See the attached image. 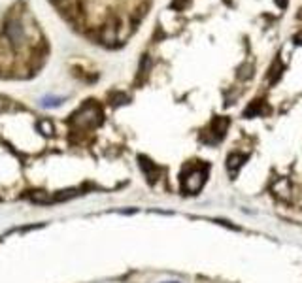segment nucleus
<instances>
[{
  "mask_svg": "<svg viewBox=\"0 0 302 283\" xmlns=\"http://www.w3.org/2000/svg\"><path fill=\"white\" fill-rule=\"evenodd\" d=\"M204 181H206V170L204 168H195L183 178V191L191 194L199 193L202 185H204Z\"/></svg>",
  "mask_w": 302,
  "mask_h": 283,
  "instance_id": "obj_1",
  "label": "nucleus"
},
{
  "mask_svg": "<svg viewBox=\"0 0 302 283\" xmlns=\"http://www.w3.org/2000/svg\"><path fill=\"white\" fill-rule=\"evenodd\" d=\"M226 127H229V119L215 117V121H213L212 127H210V131L206 132V136H210V134H215V144H217V142H221V140L225 138Z\"/></svg>",
  "mask_w": 302,
  "mask_h": 283,
  "instance_id": "obj_2",
  "label": "nucleus"
},
{
  "mask_svg": "<svg viewBox=\"0 0 302 283\" xmlns=\"http://www.w3.org/2000/svg\"><path fill=\"white\" fill-rule=\"evenodd\" d=\"M6 34L10 36V40L14 42V44H19V40L23 38V30H21V25H17V23H12V25L6 28Z\"/></svg>",
  "mask_w": 302,
  "mask_h": 283,
  "instance_id": "obj_3",
  "label": "nucleus"
},
{
  "mask_svg": "<svg viewBox=\"0 0 302 283\" xmlns=\"http://www.w3.org/2000/svg\"><path fill=\"white\" fill-rule=\"evenodd\" d=\"M140 160H142V168H144V172L149 176V181H155L157 178V168H155V165H151V160L144 159V157H140Z\"/></svg>",
  "mask_w": 302,
  "mask_h": 283,
  "instance_id": "obj_4",
  "label": "nucleus"
},
{
  "mask_svg": "<svg viewBox=\"0 0 302 283\" xmlns=\"http://www.w3.org/2000/svg\"><path fill=\"white\" fill-rule=\"evenodd\" d=\"M259 113H262V106H261V102L257 100V102H253L251 106H247V110L244 111V117H255V115H259Z\"/></svg>",
  "mask_w": 302,
  "mask_h": 283,
  "instance_id": "obj_5",
  "label": "nucleus"
},
{
  "mask_svg": "<svg viewBox=\"0 0 302 283\" xmlns=\"http://www.w3.org/2000/svg\"><path fill=\"white\" fill-rule=\"evenodd\" d=\"M246 159V157H242V155H231V157H229V170H231V172H234V166H236V168H238V166L242 165L240 160H244Z\"/></svg>",
  "mask_w": 302,
  "mask_h": 283,
  "instance_id": "obj_6",
  "label": "nucleus"
},
{
  "mask_svg": "<svg viewBox=\"0 0 302 283\" xmlns=\"http://www.w3.org/2000/svg\"><path fill=\"white\" fill-rule=\"evenodd\" d=\"M40 129L44 131V134H51V132H53V125L49 123V121H42Z\"/></svg>",
  "mask_w": 302,
  "mask_h": 283,
  "instance_id": "obj_7",
  "label": "nucleus"
},
{
  "mask_svg": "<svg viewBox=\"0 0 302 283\" xmlns=\"http://www.w3.org/2000/svg\"><path fill=\"white\" fill-rule=\"evenodd\" d=\"M287 2L289 0H276V4H278L280 8H287Z\"/></svg>",
  "mask_w": 302,
  "mask_h": 283,
  "instance_id": "obj_8",
  "label": "nucleus"
},
{
  "mask_svg": "<svg viewBox=\"0 0 302 283\" xmlns=\"http://www.w3.org/2000/svg\"><path fill=\"white\" fill-rule=\"evenodd\" d=\"M168 283H178V281H168Z\"/></svg>",
  "mask_w": 302,
  "mask_h": 283,
  "instance_id": "obj_9",
  "label": "nucleus"
}]
</instances>
